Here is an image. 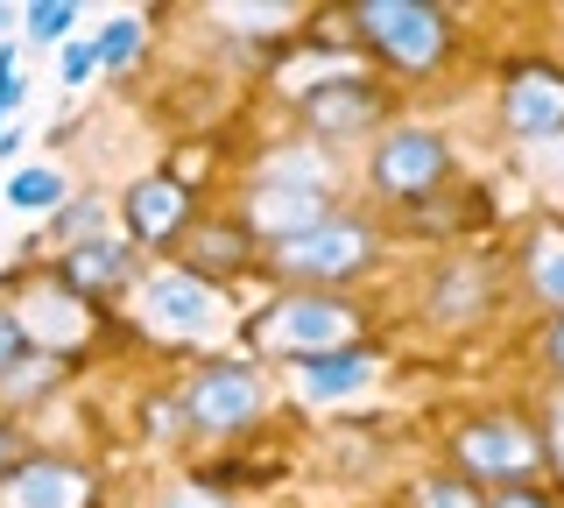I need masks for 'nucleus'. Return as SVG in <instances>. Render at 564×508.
<instances>
[{"label": "nucleus", "mask_w": 564, "mask_h": 508, "mask_svg": "<svg viewBox=\"0 0 564 508\" xmlns=\"http://www.w3.org/2000/svg\"><path fill=\"white\" fill-rule=\"evenodd\" d=\"M254 332H261V346H282V354L311 360V354H339V346H352L360 311H352L339 290H296V296H282V304H269V318H261Z\"/></svg>", "instance_id": "obj_1"}, {"label": "nucleus", "mask_w": 564, "mask_h": 508, "mask_svg": "<svg viewBox=\"0 0 564 508\" xmlns=\"http://www.w3.org/2000/svg\"><path fill=\"white\" fill-rule=\"evenodd\" d=\"M352 22H360V36L375 43L395 72H431V64L452 50L445 14H437V8H416V0H360V8H352Z\"/></svg>", "instance_id": "obj_2"}, {"label": "nucleus", "mask_w": 564, "mask_h": 508, "mask_svg": "<svg viewBox=\"0 0 564 508\" xmlns=\"http://www.w3.org/2000/svg\"><path fill=\"white\" fill-rule=\"evenodd\" d=\"M367 261H375V234H367L360 219H325V226H311V234H296V240L275 248V269L296 275V283H317V290L360 275Z\"/></svg>", "instance_id": "obj_3"}, {"label": "nucleus", "mask_w": 564, "mask_h": 508, "mask_svg": "<svg viewBox=\"0 0 564 508\" xmlns=\"http://www.w3.org/2000/svg\"><path fill=\"white\" fill-rule=\"evenodd\" d=\"M261 375L254 367H205L198 381H191V396H184V417L191 424H205V431H240V424H254L261 417Z\"/></svg>", "instance_id": "obj_4"}, {"label": "nucleus", "mask_w": 564, "mask_h": 508, "mask_svg": "<svg viewBox=\"0 0 564 508\" xmlns=\"http://www.w3.org/2000/svg\"><path fill=\"white\" fill-rule=\"evenodd\" d=\"M536 431L522 417H480V424L458 431V466L480 473V480H516V473L536 466Z\"/></svg>", "instance_id": "obj_5"}, {"label": "nucleus", "mask_w": 564, "mask_h": 508, "mask_svg": "<svg viewBox=\"0 0 564 508\" xmlns=\"http://www.w3.org/2000/svg\"><path fill=\"white\" fill-rule=\"evenodd\" d=\"M445 170H452V149L437 142L431 128H395V134L375 149V184L395 191V198H416V191H431Z\"/></svg>", "instance_id": "obj_6"}, {"label": "nucleus", "mask_w": 564, "mask_h": 508, "mask_svg": "<svg viewBox=\"0 0 564 508\" xmlns=\"http://www.w3.org/2000/svg\"><path fill=\"white\" fill-rule=\"evenodd\" d=\"M501 114H508V128H516L522 142H551L564 128V72L557 64H522V72L508 78V93H501Z\"/></svg>", "instance_id": "obj_7"}, {"label": "nucleus", "mask_w": 564, "mask_h": 508, "mask_svg": "<svg viewBox=\"0 0 564 508\" xmlns=\"http://www.w3.org/2000/svg\"><path fill=\"white\" fill-rule=\"evenodd\" d=\"M247 219H254L261 234L282 248V240H296V234H311V226H325L332 213H325V191H317L311 177H269L254 198H247Z\"/></svg>", "instance_id": "obj_8"}, {"label": "nucleus", "mask_w": 564, "mask_h": 508, "mask_svg": "<svg viewBox=\"0 0 564 508\" xmlns=\"http://www.w3.org/2000/svg\"><path fill=\"white\" fill-rule=\"evenodd\" d=\"M141 304H149V318L163 325V332H205L212 311H219V304H212V290H205V275H191V269H163Z\"/></svg>", "instance_id": "obj_9"}, {"label": "nucleus", "mask_w": 564, "mask_h": 508, "mask_svg": "<svg viewBox=\"0 0 564 508\" xmlns=\"http://www.w3.org/2000/svg\"><path fill=\"white\" fill-rule=\"evenodd\" d=\"M367 381H375V354H367V346H339V354L296 360V389L311 402H346V396H360Z\"/></svg>", "instance_id": "obj_10"}, {"label": "nucleus", "mask_w": 564, "mask_h": 508, "mask_svg": "<svg viewBox=\"0 0 564 508\" xmlns=\"http://www.w3.org/2000/svg\"><path fill=\"white\" fill-rule=\"evenodd\" d=\"M78 501H85V473L57 460H35L0 487V508H78Z\"/></svg>", "instance_id": "obj_11"}, {"label": "nucleus", "mask_w": 564, "mask_h": 508, "mask_svg": "<svg viewBox=\"0 0 564 508\" xmlns=\"http://www.w3.org/2000/svg\"><path fill=\"white\" fill-rule=\"evenodd\" d=\"M184 219H191V198H184V184L176 177H149V184H134V198H128V226L141 240H170V234H184Z\"/></svg>", "instance_id": "obj_12"}, {"label": "nucleus", "mask_w": 564, "mask_h": 508, "mask_svg": "<svg viewBox=\"0 0 564 508\" xmlns=\"http://www.w3.org/2000/svg\"><path fill=\"white\" fill-rule=\"evenodd\" d=\"M134 275V255L120 240H85V248L64 255V283L70 290H120Z\"/></svg>", "instance_id": "obj_13"}, {"label": "nucleus", "mask_w": 564, "mask_h": 508, "mask_svg": "<svg viewBox=\"0 0 564 508\" xmlns=\"http://www.w3.org/2000/svg\"><path fill=\"white\" fill-rule=\"evenodd\" d=\"M367 114H375V99H367V85L360 78H332V85H317V93H311V120H317V128H360V120Z\"/></svg>", "instance_id": "obj_14"}, {"label": "nucleus", "mask_w": 564, "mask_h": 508, "mask_svg": "<svg viewBox=\"0 0 564 508\" xmlns=\"http://www.w3.org/2000/svg\"><path fill=\"white\" fill-rule=\"evenodd\" d=\"M240 255H247V234H240V226H205V234H191V261H198L205 275L240 269ZM198 269H191V275H198Z\"/></svg>", "instance_id": "obj_15"}, {"label": "nucleus", "mask_w": 564, "mask_h": 508, "mask_svg": "<svg viewBox=\"0 0 564 508\" xmlns=\"http://www.w3.org/2000/svg\"><path fill=\"white\" fill-rule=\"evenodd\" d=\"M529 283H536L543 304L564 311V234H543L536 248H529Z\"/></svg>", "instance_id": "obj_16"}, {"label": "nucleus", "mask_w": 564, "mask_h": 508, "mask_svg": "<svg viewBox=\"0 0 564 508\" xmlns=\"http://www.w3.org/2000/svg\"><path fill=\"white\" fill-rule=\"evenodd\" d=\"M8 205H22V213H50V205H64V177L57 170H14L8 177Z\"/></svg>", "instance_id": "obj_17"}, {"label": "nucleus", "mask_w": 564, "mask_h": 508, "mask_svg": "<svg viewBox=\"0 0 564 508\" xmlns=\"http://www.w3.org/2000/svg\"><path fill=\"white\" fill-rule=\"evenodd\" d=\"M134 43H141V22H134V14H120V22H113V29H106V36L93 43V57H99V72H120V64H128V57H134Z\"/></svg>", "instance_id": "obj_18"}, {"label": "nucleus", "mask_w": 564, "mask_h": 508, "mask_svg": "<svg viewBox=\"0 0 564 508\" xmlns=\"http://www.w3.org/2000/svg\"><path fill=\"white\" fill-rule=\"evenodd\" d=\"M70 22H78V8H70V0H35V8H29V36L35 43H64Z\"/></svg>", "instance_id": "obj_19"}, {"label": "nucleus", "mask_w": 564, "mask_h": 508, "mask_svg": "<svg viewBox=\"0 0 564 508\" xmlns=\"http://www.w3.org/2000/svg\"><path fill=\"white\" fill-rule=\"evenodd\" d=\"M423 508H480V495L466 480H431L423 487Z\"/></svg>", "instance_id": "obj_20"}, {"label": "nucleus", "mask_w": 564, "mask_h": 508, "mask_svg": "<svg viewBox=\"0 0 564 508\" xmlns=\"http://www.w3.org/2000/svg\"><path fill=\"white\" fill-rule=\"evenodd\" d=\"M93 72H99L93 43H70V50H64V85H85V78H93Z\"/></svg>", "instance_id": "obj_21"}, {"label": "nucleus", "mask_w": 564, "mask_h": 508, "mask_svg": "<svg viewBox=\"0 0 564 508\" xmlns=\"http://www.w3.org/2000/svg\"><path fill=\"white\" fill-rule=\"evenodd\" d=\"M14 354H22V318H14V311H0V367H8Z\"/></svg>", "instance_id": "obj_22"}, {"label": "nucleus", "mask_w": 564, "mask_h": 508, "mask_svg": "<svg viewBox=\"0 0 564 508\" xmlns=\"http://www.w3.org/2000/svg\"><path fill=\"white\" fill-rule=\"evenodd\" d=\"M85 226H99V205H70V213L57 219V234L70 240V234H85Z\"/></svg>", "instance_id": "obj_23"}, {"label": "nucleus", "mask_w": 564, "mask_h": 508, "mask_svg": "<svg viewBox=\"0 0 564 508\" xmlns=\"http://www.w3.org/2000/svg\"><path fill=\"white\" fill-rule=\"evenodd\" d=\"M487 508H551L543 495H529V487H501V495H494Z\"/></svg>", "instance_id": "obj_24"}, {"label": "nucleus", "mask_w": 564, "mask_h": 508, "mask_svg": "<svg viewBox=\"0 0 564 508\" xmlns=\"http://www.w3.org/2000/svg\"><path fill=\"white\" fill-rule=\"evenodd\" d=\"M163 508H226V501H212V495H205V487H176V495H170Z\"/></svg>", "instance_id": "obj_25"}, {"label": "nucleus", "mask_w": 564, "mask_h": 508, "mask_svg": "<svg viewBox=\"0 0 564 508\" xmlns=\"http://www.w3.org/2000/svg\"><path fill=\"white\" fill-rule=\"evenodd\" d=\"M14 460H22V437H14L8 424H0V466H14Z\"/></svg>", "instance_id": "obj_26"}, {"label": "nucleus", "mask_w": 564, "mask_h": 508, "mask_svg": "<svg viewBox=\"0 0 564 508\" xmlns=\"http://www.w3.org/2000/svg\"><path fill=\"white\" fill-rule=\"evenodd\" d=\"M551 452H557V466H564V402H557V417H551Z\"/></svg>", "instance_id": "obj_27"}, {"label": "nucleus", "mask_w": 564, "mask_h": 508, "mask_svg": "<svg viewBox=\"0 0 564 508\" xmlns=\"http://www.w3.org/2000/svg\"><path fill=\"white\" fill-rule=\"evenodd\" d=\"M551 360H557V375H564V318L551 325Z\"/></svg>", "instance_id": "obj_28"}]
</instances>
